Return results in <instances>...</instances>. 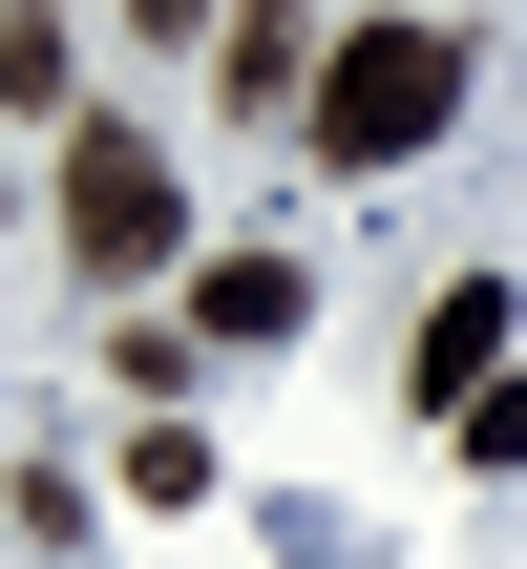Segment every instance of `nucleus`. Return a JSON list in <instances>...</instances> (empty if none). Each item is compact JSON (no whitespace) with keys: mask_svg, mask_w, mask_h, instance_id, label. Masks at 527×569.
<instances>
[{"mask_svg":"<svg viewBox=\"0 0 527 569\" xmlns=\"http://www.w3.org/2000/svg\"><path fill=\"white\" fill-rule=\"evenodd\" d=\"M444 443H465V465H527V380H486V401H444Z\"/></svg>","mask_w":527,"mask_h":569,"instance_id":"nucleus-7","label":"nucleus"},{"mask_svg":"<svg viewBox=\"0 0 527 569\" xmlns=\"http://www.w3.org/2000/svg\"><path fill=\"white\" fill-rule=\"evenodd\" d=\"M296 317H317L296 253H211V274H190V338H296Z\"/></svg>","mask_w":527,"mask_h":569,"instance_id":"nucleus-4","label":"nucleus"},{"mask_svg":"<svg viewBox=\"0 0 527 569\" xmlns=\"http://www.w3.org/2000/svg\"><path fill=\"white\" fill-rule=\"evenodd\" d=\"M211 84H232L253 127H275V106H317V21H296V0H232V63H211Z\"/></svg>","mask_w":527,"mask_h":569,"instance_id":"nucleus-3","label":"nucleus"},{"mask_svg":"<svg viewBox=\"0 0 527 569\" xmlns=\"http://www.w3.org/2000/svg\"><path fill=\"white\" fill-rule=\"evenodd\" d=\"M127 21H148V42H169V21H211V0H127Z\"/></svg>","mask_w":527,"mask_h":569,"instance_id":"nucleus-8","label":"nucleus"},{"mask_svg":"<svg viewBox=\"0 0 527 569\" xmlns=\"http://www.w3.org/2000/svg\"><path fill=\"white\" fill-rule=\"evenodd\" d=\"M296 127H317L338 169H401V148H444V127H465V42H444V21H338Z\"/></svg>","mask_w":527,"mask_h":569,"instance_id":"nucleus-1","label":"nucleus"},{"mask_svg":"<svg viewBox=\"0 0 527 569\" xmlns=\"http://www.w3.org/2000/svg\"><path fill=\"white\" fill-rule=\"evenodd\" d=\"M63 253H84L106 296L190 253V190H169V148H148V127H63Z\"/></svg>","mask_w":527,"mask_h":569,"instance_id":"nucleus-2","label":"nucleus"},{"mask_svg":"<svg viewBox=\"0 0 527 569\" xmlns=\"http://www.w3.org/2000/svg\"><path fill=\"white\" fill-rule=\"evenodd\" d=\"M486 380H507V274L422 296V401H486Z\"/></svg>","mask_w":527,"mask_h":569,"instance_id":"nucleus-5","label":"nucleus"},{"mask_svg":"<svg viewBox=\"0 0 527 569\" xmlns=\"http://www.w3.org/2000/svg\"><path fill=\"white\" fill-rule=\"evenodd\" d=\"M84 63H63V0H0V106H63Z\"/></svg>","mask_w":527,"mask_h":569,"instance_id":"nucleus-6","label":"nucleus"}]
</instances>
